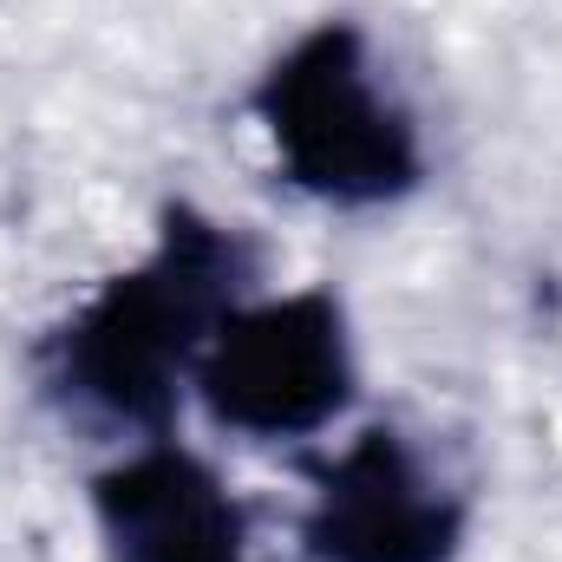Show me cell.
<instances>
[{
	"mask_svg": "<svg viewBox=\"0 0 562 562\" xmlns=\"http://www.w3.org/2000/svg\"><path fill=\"white\" fill-rule=\"evenodd\" d=\"M249 281V243L190 203L164 210L157 249L112 276L53 340V386L119 425L164 431L177 380L196 373L216 321Z\"/></svg>",
	"mask_w": 562,
	"mask_h": 562,
	"instance_id": "cell-1",
	"label": "cell"
},
{
	"mask_svg": "<svg viewBox=\"0 0 562 562\" xmlns=\"http://www.w3.org/2000/svg\"><path fill=\"white\" fill-rule=\"evenodd\" d=\"M256 119L276 144L288 183L340 210L400 203L425 170L406 105L380 92L367 40L347 20L301 33L262 72Z\"/></svg>",
	"mask_w": 562,
	"mask_h": 562,
	"instance_id": "cell-2",
	"label": "cell"
},
{
	"mask_svg": "<svg viewBox=\"0 0 562 562\" xmlns=\"http://www.w3.org/2000/svg\"><path fill=\"white\" fill-rule=\"evenodd\" d=\"M210 419L249 438H307L353 400L347 307L327 288L229 307L196 360Z\"/></svg>",
	"mask_w": 562,
	"mask_h": 562,
	"instance_id": "cell-3",
	"label": "cell"
},
{
	"mask_svg": "<svg viewBox=\"0 0 562 562\" xmlns=\"http://www.w3.org/2000/svg\"><path fill=\"white\" fill-rule=\"evenodd\" d=\"M301 543L314 562H451L464 543V504L393 425H367L334 464L314 471Z\"/></svg>",
	"mask_w": 562,
	"mask_h": 562,
	"instance_id": "cell-4",
	"label": "cell"
},
{
	"mask_svg": "<svg viewBox=\"0 0 562 562\" xmlns=\"http://www.w3.org/2000/svg\"><path fill=\"white\" fill-rule=\"evenodd\" d=\"M92 510L112 562H249L243 504L196 451L170 438L99 471Z\"/></svg>",
	"mask_w": 562,
	"mask_h": 562,
	"instance_id": "cell-5",
	"label": "cell"
}]
</instances>
